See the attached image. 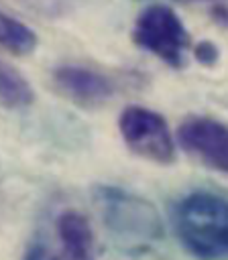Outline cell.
<instances>
[{
	"label": "cell",
	"mask_w": 228,
	"mask_h": 260,
	"mask_svg": "<svg viewBox=\"0 0 228 260\" xmlns=\"http://www.w3.org/2000/svg\"><path fill=\"white\" fill-rule=\"evenodd\" d=\"M173 228L179 242L195 256H228V199L195 191L173 207Z\"/></svg>",
	"instance_id": "6da1fadb"
},
{
	"label": "cell",
	"mask_w": 228,
	"mask_h": 260,
	"mask_svg": "<svg viewBox=\"0 0 228 260\" xmlns=\"http://www.w3.org/2000/svg\"><path fill=\"white\" fill-rule=\"evenodd\" d=\"M94 201L110 234L126 244H153L163 236V221L151 201L120 187L102 185L94 191Z\"/></svg>",
	"instance_id": "7a4b0ae2"
},
{
	"label": "cell",
	"mask_w": 228,
	"mask_h": 260,
	"mask_svg": "<svg viewBox=\"0 0 228 260\" xmlns=\"http://www.w3.org/2000/svg\"><path fill=\"white\" fill-rule=\"evenodd\" d=\"M132 41L171 67H181L189 49L185 26L167 4H151L136 16Z\"/></svg>",
	"instance_id": "3957f363"
},
{
	"label": "cell",
	"mask_w": 228,
	"mask_h": 260,
	"mask_svg": "<svg viewBox=\"0 0 228 260\" xmlns=\"http://www.w3.org/2000/svg\"><path fill=\"white\" fill-rule=\"evenodd\" d=\"M118 128L126 146L157 165H169L175 158V144L165 118L142 106H128L122 110Z\"/></svg>",
	"instance_id": "277c9868"
},
{
	"label": "cell",
	"mask_w": 228,
	"mask_h": 260,
	"mask_svg": "<svg viewBox=\"0 0 228 260\" xmlns=\"http://www.w3.org/2000/svg\"><path fill=\"white\" fill-rule=\"evenodd\" d=\"M179 144L204 167L228 175V126L208 118L189 116L179 124Z\"/></svg>",
	"instance_id": "5b68a950"
},
{
	"label": "cell",
	"mask_w": 228,
	"mask_h": 260,
	"mask_svg": "<svg viewBox=\"0 0 228 260\" xmlns=\"http://www.w3.org/2000/svg\"><path fill=\"white\" fill-rule=\"evenodd\" d=\"M53 85L63 98L83 108H98L116 93V81L110 75L77 63L59 65L53 71Z\"/></svg>",
	"instance_id": "8992f818"
},
{
	"label": "cell",
	"mask_w": 228,
	"mask_h": 260,
	"mask_svg": "<svg viewBox=\"0 0 228 260\" xmlns=\"http://www.w3.org/2000/svg\"><path fill=\"white\" fill-rule=\"evenodd\" d=\"M57 238L63 254L69 258H92L96 238L88 217L79 211L67 209L57 217Z\"/></svg>",
	"instance_id": "52a82bcc"
},
{
	"label": "cell",
	"mask_w": 228,
	"mask_h": 260,
	"mask_svg": "<svg viewBox=\"0 0 228 260\" xmlns=\"http://www.w3.org/2000/svg\"><path fill=\"white\" fill-rule=\"evenodd\" d=\"M35 102L31 83L10 65L0 61V106L2 108H26Z\"/></svg>",
	"instance_id": "ba28073f"
},
{
	"label": "cell",
	"mask_w": 228,
	"mask_h": 260,
	"mask_svg": "<svg viewBox=\"0 0 228 260\" xmlns=\"http://www.w3.org/2000/svg\"><path fill=\"white\" fill-rule=\"evenodd\" d=\"M0 47L16 55H26L37 47V35L33 28L12 18L0 8Z\"/></svg>",
	"instance_id": "9c48e42d"
},
{
	"label": "cell",
	"mask_w": 228,
	"mask_h": 260,
	"mask_svg": "<svg viewBox=\"0 0 228 260\" xmlns=\"http://www.w3.org/2000/svg\"><path fill=\"white\" fill-rule=\"evenodd\" d=\"M195 55H197V59L200 61H204V63H214L216 61V47L214 45H210V43H204V45H200L197 47V51H195Z\"/></svg>",
	"instance_id": "30bf717a"
}]
</instances>
